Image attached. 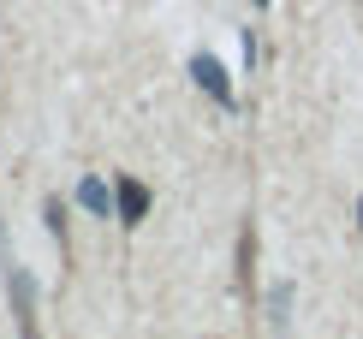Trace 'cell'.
Segmentation results:
<instances>
[{
	"mask_svg": "<svg viewBox=\"0 0 363 339\" xmlns=\"http://www.w3.org/2000/svg\"><path fill=\"white\" fill-rule=\"evenodd\" d=\"M191 78L203 84L220 107H233V84H226V72H220V60H215V54H196V60H191Z\"/></svg>",
	"mask_w": 363,
	"mask_h": 339,
	"instance_id": "cell-1",
	"label": "cell"
},
{
	"mask_svg": "<svg viewBox=\"0 0 363 339\" xmlns=\"http://www.w3.org/2000/svg\"><path fill=\"white\" fill-rule=\"evenodd\" d=\"M113 196H119V221H125V226H138L143 214H149V191H143L138 179H119V184H113Z\"/></svg>",
	"mask_w": 363,
	"mask_h": 339,
	"instance_id": "cell-2",
	"label": "cell"
},
{
	"mask_svg": "<svg viewBox=\"0 0 363 339\" xmlns=\"http://www.w3.org/2000/svg\"><path fill=\"white\" fill-rule=\"evenodd\" d=\"M78 203H84L89 214H119V196H113L101 179H84V184H78Z\"/></svg>",
	"mask_w": 363,
	"mask_h": 339,
	"instance_id": "cell-3",
	"label": "cell"
},
{
	"mask_svg": "<svg viewBox=\"0 0 363 339\" xmlns=\"http://www.w3.org/2000/svg\"><path fill=\"white\" fill-rule=\"evenodd\" d=\"M357 221H363V203H357Z\"/></svg>",
	"mask_w": 363,
	"mask_h": 339,
	"instance_id": "cell-4",
	"label": "cell"
},
{
	"mask_svg": "<svg viewBox=\"0 0 363 339\" xmlns=\"http://www.w3.org/2000/svg\"><path fill=\"white\" fill-rule=\"evenodd\" d=\"M256 6H268V0H256Z\"/></svg>",
	"mask_w": 363,
	"mask_h": 339,
	"instance_id": "cell-5",
	"label": "cell"
}]
</instances>
